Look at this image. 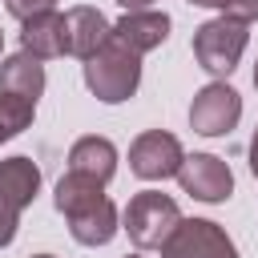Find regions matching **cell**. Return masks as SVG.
<instances>
[{"instance_id":"6da1fadb","label":"cell","mask_w":258,"mask_h":258,"mask_svg":"<svg viewBox=\"0 0 258 258\" xmlns=\"http://www.w3.org/2000/svg\"><path fill=\"white\" fill-rule=\"evenodd\" d=\"M40 93H44V64L36 56L12 52L0 60V121L12 137L28 129Z\"/></svg>"},{"instance_id":"7a4b0ae2","label":"cell","mask_w":258,"mask_h":258,"mask_svg":"<svg viewBox=\"0 0 258 258\" xmlns=\"http://www.w3.org/2000/svg\"><path fill=\"white\" fill-rule=\"evenodd\" d=\"M85 85L97 101L105 105H121L137 93L141 85V56L129 52L125 44H117L113 36L85 60Z\"/></svg>"},{"instance_id":"3957f363","label":"cell","mask_w":258,"mask_h":258,"mask_svg":"<svg viewBox=\"0 0 258 258\" xmlns=\"http://www.w3.org/2000/svg\"><path fill=\"white\" fill-rule=\"evenodd\" d=\"M177 222H181L177 202L161 189H141L125 206V230H129V242L137 250H161Z\"/></svg>"},{"instance_id":"277c9868","label":"cell","mask_w":258,"mask_h":258,"mask_svg":"<svg viewBox=\"0 0 258 258\" xmlns=\"http://www.w3.org/2000/svg\"><path fill=\"white\" fill-rule=\"evenodd\" d=\"M246 40H250L246 24H238L230 16H218V20H206L194 32V56L210 77H230L238 56L246 52Z\"/></svg>"},{"instance_id":"5b68a950","label":"cell","mask_w":258,"mask_h":258,"mask_svg":"<svg viewBox=\"0 0 258 258\" xmlns=\"http://www.w3.org/2000/svg\"><path fill=\"white\" fill-rule=\"evenodd\" d=\"M161 258H238L230 234L210 218H181L161 246Z\"/></svg>"},{"instance_id":"8992f818","label":"cell","mask_w":258,"mask_h":258,"mask_svg":"<svg viewBox=\"0 0 258 258\" xmlns=\"http://www.w3.org/2000/svg\"><path fill=\"white\" fill-rule=\"evenodd\" d=\"M242 117V97L226 85V81H210L206 89L194 93V105H189V125L194 133L202 137H222L238 125Z\"/></svg>"},{"instance_id":"52a82bcc","label":"cell","mask_w":258,"mask_h":258,"mask_svg":"<svg viewBox=\"0 0 258 258\" xmlns=\"http://www.w3.org/2000/svg\"><path fill=\"white\" fill-rule=\"evenodd\" d=\"M185 153H181V141L165 129H149L141 133L133 145H129V169L141 177V181H165V177H177Z\"/></svg>"},{"instance_id":"ba28073f","label":"cell","mask_w":258,"mask_h":258,"mask_svg":"<svg viewBox=\"0 0 258 258\" xmlns=\"http://www.w3.org/2000/svg\"><path fill=\"white\" fill-rule=\"evenodd\" d=\"M177 181H181V189H185L189 198L210 202V206H218V202H226V198L234 194V173H230V165H226L222 157H214V153H194V157H185L181 169H177Z\"/></svg>"},{"instance_id":"9c48e42d","label":"cell","mask_w":258,"mask_h":258,"mask_svg":"<svg viewBox=\"0 0 258 258\" xmlns=\"http://www.w3.org/2000/svg\"><path fill=\"white\" fill-rule=\"evenodd\" d=\"M109 36H113V24H109L97 8L77 4V8H69V12H64V52H73V56L89 60V56H93Z\"/></svg>"},{"instance_id":"30bf717a","label":"cell","mask_w":258,"mask_h":258,"mask_svg":"<svg viewBox=\"0 0 258 258\" xmlns=\"http://www.w3.org/2000/svg\"><path fill=\"white\" fill-rule=\"evenodd\" d=\"M169 36V16L165 12H153V8H141V12H125L117 24H113V40L125 44L129 52H149L157 48L161 40Z\"/></svg>"},{"instance_id":"8fae6325","label":"cell","mask_w":258,"mask_h":258,"mask_svg":"<svg viewBox=\"0 0 258 258\" xmlns=\"http://www.w3.org/2000/svg\"><path fill=\"white\" fill-rule=\"evenodd\" d=\"M69 169H73V173H85V177H93V181L105 185V181L117 173V145H113L109 137H97V133L77 137L73 149H69Z\"/></svg>"},{"instance_id":"7c38bea8","label":"cell","mask_w":258,"mask_h":258,"mask_svg":"<svg viewBox=\"0 0 258 258\" xmlns=\"http://www.w3.org/2000/svg\"><path fill=\"white\" fill-rule=\"evenodd\" d=\"M20 52H28L36 60L64 56V16L60 12H44V16L24 20V28H20Z\"/></svg>"},{"instance_id":"4fadbf2b","label":"cell","mask_w":258,"mask_h":258,"mask_svg":"<svg viewBox=\"0 0 258 258\" xmlns=\"http://www.w3.org/2000/svg\"><path fill=\"white\" fill-rule=\"evenodd\" d=\"M117 230H121V226H117V206H113L109 198H101V202L69 214V234H73L81 246H105V242H113Z\"/></svg>"},{"instance_id":"5bb4252c","label":"cell","mask_w":258,"mask_h":258,"mask_svg":"<svg viewBox=\"0 0 258 258\" xmlns=\"http://www.w3.org/2000/svg\"><path fill=\"white\" fill-rule=\"evenodd\" d=\"M101 198H105V185L93 181V177H85V173H73V169L56 181V194H52V202H56V210L64 218L77 214V210H85V206H93V202H101Z\"/></svg>"},{"instance_id":"9a60e30c","label":"cell","mask_w":258,"mask_h":258,"mask_svg":"<svg viewBox=\"0 0 258 258\" xmlns=\"http://www.w3.org/2000/svg\"><path fill=\"white\" fill-rule=\"evenodd\" d=\"M20 210H24V202L4 185V177H0V246H8L12 238H16V222H20Z\"/></svg>"},{"instance_id":"2e32d148","label":"cell","mask_w":258,"mask_h":258,"mask_svg":"<svg viewBox=\"0 0 258 258\" xmlns=\"http://www.w3.org/2000/svg\"><path fill=\"white\" fill-rule=\"evenodd\" d=\"M210 8H218L222 16H230L238 24H254L258 20V0H214Z\"/></svg>"},{"instance_id":"e0dca14e","label":"cell","mask_w":258,"mask_h":258,"mask_svg":"<svg viewBox=\"0 0 258 258\" xmlns=\"http://www.w3.org/2000/svg\"><path fill=\"white\" fill-rule=\"evenodd\" d=\"M8 12L24 24L32 16H44V12H56V0H8Z\"/></svg>"},{"instance_id":"ac0fdd59","label":"cell","mask_w":258,"mask_h":258,"mask_svg":"<svg viewBox=\"0 0 258 258\" xmlns=\"http://www.w3.org/2000/svg\"><path fill=\"white\" fill-rule=\"evenodd\" d=\"M250 169H254V177H258V129H254V137H250Z\"/></svg>"},{"instance_id":"d6986e66","label":"cell","mask_w":258,"mask_h":258,"mask_svg":"<svg viewBox=\"0 0 258 258\" xmlns=\"http://www.w3.org/2000/svg\"><path fill=\"white\" fill-rule=\"evenodd\" d=\"M117 4H121L125 12H141V8H149L153 0H117Z\"/></svg>"},{"instance_id":"ffe728a7","label":"cell","mask_w":258,"mask_h":258,"mask_svg":"<svg viewBox=\"0 0 258 258\" xmlns=\"http://www.w3.org/2000/svg\"><path fill=\"white\" fill-rule=\"evenodd\" d=\"M8 137H12V133H8V129H4V121H0V141H8Z\"/></svg>"},{"instance_id":"44dd1931","label":"cell","mask_w":258,"mask_h":258,"mask_svg":"<svg viewBox=\"0 0 258 258\" xmlns=\"http://www.w3.org/2000/svg\"><path fill=\"white\" fill-rule=\"evenodd\" d=\"M189 4H202V8H210V4H214V0H189Z\"/></svg>"},{"instance_id":"7402d4cb","label":"cell","mask_w":258,"mask_h":258,"mask_svg":"<svg viewBox=\"0 0 258 258\" xmlns=\"http://www.w3.org/2000/svg\"><path fill=\"white\" fill-rule=\"evenodd\" d=\"M254 85H258V64H254Z\"/></svg>"},{"instance_id":"603a6c76","label":"cell","mask_w":258,"mask_h":258,"mask_svg":"<svg viewBox=\"0 0 258 258\" xmlns=\"http://www.w3.org/2000/svg\"><path fill=\"white\" fill-rule=\"evenodd\" d=\"M32 258H52V254H32Z\"/></svg>"},{"instance_id":"cb8c5ba5","label":"cell","mask_w":258,"mask_h":258,"mask_svg":"<svg viewBox=\"0 0 258 258\" xmlns=\"http://www.w3.org/2000/svg\"><path fill=\"white\" fill-rule=\"evenodd\" d=\"M0 52H4V32H0Z\"/></svg>"},{"instance_id":"d4e9b609","label":"cell","mask_w":258,"mask_h":258,"mask_svg":"<svg viewBox=\"0 0 258 258\" xmlns=\"http://www.w3.org/2000/svg\"><path fill=\"white\" fill-rule=\"evenodd\" d=\"M125 258H141V254H125Z\"/></svg>"}]
</instances>
